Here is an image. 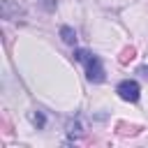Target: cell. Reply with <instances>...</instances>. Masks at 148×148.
<instances>
[{
	"label": "cell",
	"instance_id": "2",
	"mask_svg": "<svg viewBox=\"0 0 148 148\" xmlns=\"http://www.w3.org/2000/svg\"><path fill=\"white\" fill-rule=\"evenodd\" d=\"M116 92H118V97L120 99H125V102H136L139 99V95H141V86L136 83V81H123V83H118V88H116Z\"/></svg>",
	"mask_w": 148,
	"mask_h": 148
},
{
	"label": "cell",
	"instance_id": "4",
	"mask_svg": "<svg viewBox=\"0 0 148 148\" xmlns=\"http://www.w3.org/2000/svg\"><path fill=\"white\" fill-rule=\"evenodd\" d=\"M134 56H136V51L130 46V49H123V53H120V58H118V60H120L123 65H127L130 60H134Z\"/></svg>",
	"mask_w": 148,
	"mask_h": 148
},
{
	"label": "cell",
	"instance_id": "5",
	"mask_svg": "<svg viewBox=\"0 0 148 148\" xmlns=\"http://www.w3.org/2000/svg\"><path fill=\"white\" fill-rule=\"evenodd\" d=\"M30 120H32L37 127H44V116H42L39 111H37V113H30Z\"/></svg>",
	"mask_w": 148,
	"mask_h": 148
},
{
	"label": "cell",
	"instance_id": "6",
	"mask_svg": "<svg viewBox=\"0 0 148 148\" xmlns=\"http://www.w3.org/2000/svg\"><path fill=\"white\" fill-rule=\"evenodd\" d=\"M44 7L46 9H53V0H44Z\"/></svg>",
	"mask_w": 148,
	"mask_h": 148
},
{
	"label": "cell",
	"instance_id": "1",
	"mask_svg": "<svg viewBox=\"0 0 148 148\" xmlns=\"http://www.w3.org/2000/svg\"><path fill=\"white\" fill-rule=\"evenodd\" d=\"M74 58H76V60H81V62L86 65V76H88V81H92V83H102V81L106 79V76H104V67H102L99 58H97V56H92L90 51L76 49V51H74Z\"/></svg>",
	"mask_w": 148,
	"mask_h": 148
},
{
	"label": "cell",
	"instance_id": "7",
	"mask_svg": "<svg viewBox=\"0 0 148 148\" xmlns=\"http://www.w3.org/2000/svg\"><path fill=\"white\" fill-rule=\"evenodd\" d=\"M139 74H143V76L148 79V67H141V69H139Z\"/></svg>",
	"mask_w": 148,
	"mask_h": 148
},
{
	"label": "cell",
	"instance_id": "3",
	"mask_svg": "<svg viewBox=\"0 0 148 148\" xmlns=\"http://www.w3.org/2000/svg\"><path fill=\"white\" fill-rule=\"evenodd\" d=\"M60 37H62L65 44H76V32H74L69 25H62V28H60Z\"/></svg>",
	"mask_w": 148,
	"mask_h": 148
}]
</instances>
